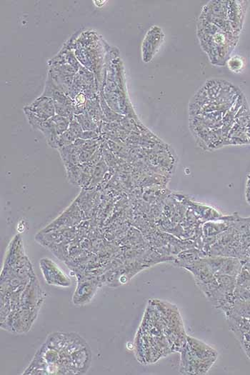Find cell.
<instances>
[{
  "instance_id": "4",
  "label": "cell",
  "mask_w": 250,
  "mask_h": 375,
  "mask_svg": "<svg viewBox=\"0 0 250 375\" xmlns=\"http://www.w3.org/2000/svg\"><path fill=\"white\" fill-rule=\"evenodd\" d=\"M206 257L207 254L203 250H190L180 253L176 262L178 266L184 267Z\"/></svg>"
},
{
  "instance_id": "5",
  "label": "cell",
  "mask_w": 250,
  "mask_h": 375,
  "mask_svg": "<svg viewBox=\"0 0 250 375\" xmlns=\"http://www.w3.org/2000/svg\"><path fill=\"white\" fill-rule=\"evenodd\" d=\"M227 66L232 72L239 73L244 69V62L241 57L234 56L229 59Z\"/></svg>"
},
{
  "instance_id": "3",
  "label": "cell",
  "mask_w": 250,
  "mask_h": 375,
  "mask_svg": "<svg viewBox=\"0 0 250 375\" xmlns=\"http://www.w3.org/2000/svg\"><path fill=\"white\" fill-rule=\"evenodd\" d=\"M234 297L237 301L250 300V269L242 267L237 276Z\"/></svg>"
},
{
  "instance_id": "1",
  "label": "cell",
  "mask_w": 250,
  "mask_h": 375,
  "mask_svg": "<svg viewBox=\"0 0 250 375\" xmlns=\"http://www.w3.org/2000/svg\"><path fill=\"white\" fill-rule=\"evenodd\" d=\"M217 352L204 342L187 337L182 348L181 372L184 374H205L216 361Z\"/></svg>"
},
{
  "instance_id": "2",
  "label": "cell",
  "mask_w": 250,
  "mask_h": 375,
  "mask_svg": "<svg viewBox=\"0 0 250 375\" xmlns=\"http://www.w3.org/2000/svg\"><path fill=\"white\" fill-rule=\"evenodd\" d=\"M205 259L215 275L237 276L242 267L241 260L237 257L210 256Z\"/></svg>"
}]
</instances>
